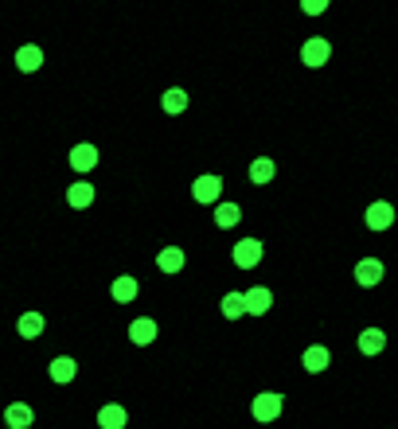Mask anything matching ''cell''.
<instances>
[{
    "label": "cell",
    "instance_id": "ffe728a7",
    "mask_svg": "<svg viewBox=\"0 0 398 429\" xmlns=\"http://www.w3.org/2000/svg\"><path fill=\"white\" fill-rule=\"evenodd\" d=\"M47 371H51L55 383H71L74 378V359L71 356H55L51 363H47Z\"/></svg>",
    "mask_w": 398,
    "mask_h": 429
},
{
    "label": "cell",
    "instance_id": "4fadbf2b",
    "mask_svg": "<svg viewBox=\"0 0 398 429\" xmlns=\"http://www.w3.org/2000/svg\"><path fill=\"white\" fill-rule=\"evenodd\" d=\"M66 200H71V207H90V200H94V184H90V176L74 180L71 192H66Z\"/></svg>",
    "mask_w": 398,
    "mask_h": 429
},
{
    "label": "cell",
    "instance_id": "7402d4cb",
    "mask_svg": "<svg viewBox=\"0 0 398 429\" xmlns=\"http://www.w3.org/2000/svg\"><path fill=\"white\" fill-rule=\"evenodd\" d=\"M250 180H254L258 187H265V184L273 180V160H270V156H258V160H250Z\"/></svg>",
    "mask_w": 398,
    "mask_h": 429
},
{
    "label": "cell",
    "instance_id": "8992f818",
    "mask_svg": "<svg viewBox=\"0 0 398 429\" xmlns=\"http://www.w3.org/2000/svg\"><path fill=\"white\" fill-rule=\"evenodd\" d=\"M355 348H359L363 356H379V351L387 348V336H383V328H363V332L355 336Z\"/></svg>",
    "mask_w": 398,
    "mask_h": 429
},
{
    "label": "cell",
    "instance_id": "8fae6325",
    "mask_svg": "<svg viewBox=\"0 0 398 429\" xmlns=\"http://www.w3.org/2000/svg\"><path fill=\"white\" fill-rule=\"evenodd\" d=\"M98 425H102V429H126V406L106 402V406L98 410Z\"/></svg>",
    "mask_w": 398,
    "mask_h": 429
},
{
    "label": "cell",
    "instance_id": "5b68a950",
    "mask_svg": "<svg viewBox=\"0 0 398 429\" xmlns=\"http://www.w3.org/2000/svg\"><path fill=\"white\" fill-rule=\"evenodd\" d=\"M394 219H398V211L391 207V203H383V200L367 203V211H363V222H367L371 230H387Z\"/></svg>",
    "mask_w": 398,
    "mask_h": 429
},
{
    "label": "cell",
    "instance_id": "603a6c76",
    "mask_svg": "<svg viewBox=\"0 0 398 429\" xmlns=\"http://www.w3.org/2000/svg\"><path fill=\"white\" fill-rule=\"evenodd\" d=\"M332 4V0H301V8H305V12H309V16H320V12H325V8ZM347 8H352V4H347Z\"/></svg>",
    "mask_w": 398,
    "mask_h": 429
},
{
    "label": "cell",
    "instance_id": "7c38bea8",
    "mask_svg": "<svg viewBox=\"0 0 398 429\" xmlns=\"http://www.w3.org/2000/svg\"><path fill=\"white\" fill-rule=\"evenodd\" d=\"M301 363H305V371H325V367H332V356L320 343H309V348L301 351Z\"/></svg>",
    "mask_w": 398,
    "mask_h": 429
},
{
    "label": "cell",
    "instance_id": "44dd1931",
    "mask_svg": "<svg viewBox=\"0 0 398 429\" xmlns=\"http://www.w3.org/2000/svg\"><path fill=\"white\" fill-rule=\"evenodd\" d=\"M16 328H20V336H24V340H36V336L39 332H44V316H39V312H24V316H20V324H16Z\"/></svg>",
    "mask_w": 398,
    "mask_h": 429
},
{
    "label": "cell",
    "instance_id": "277c9868",
    "mask_svg": "<svg viewBox=\"0 0 398 429\" xmlns=\"http://www.w3.org/2000/svg\"><path fill=\"white\" fill-rule=\"evenodd\" d=\"M192 195L199 203H219L223 200V180L219 176H211V172H207V176H195V184H192Z\"/></svg>",
    "mask_w": 398,
    "mask_h": 429
},
{
    "label": "cell",
    "instance_id": "d6986e66",
    "mask_svg": "<svg viewBox=\"0 0 398 429\" xmlns=\"http://www.w3.org/2000/svg\"><path fill=\"white\" fill-rule=\"evenodd\" d=\"M215 222H219V227H238V222H243V211H238L235 203L219 200L215 203Z\"/></svg>",
    "mask_w": 398,
    "mask_h": 429
},
{
    "label": "cell",
    "instance_id": "9a60e30c",
    "mask_svg": "<svg viewBox=\"0 0 398 429\" xmlns=\"http://www.w3.org/2000/svg\"><path fill=\"white\" fill-rule=\"evenodd\" d=\"M219 309H223V316H230V320L246 316V301H243V293H238V289H230V293H223Z\"/></svg>",
    "mask_w": 398,
    "mask_h": 429
},
{
    "label": "cell",
    "instance_id": "ac0fdd59",
    "mask_svg": "<svg viewBox=\"0 0 398 429\" xmlns=\"http://www.w3.org/2000/svg\"><path fill=\"white\" fill-rule=\"evenodd\" d=\"M160 105H164V113H184V110H188V90H180V86L164 90Z\"/></svg>",
    "mask_w": 398,
    "mask_h": 429
},
{
    "label": "cell",
    "instance_id": "52a82bcc",
    "mask_svg": "<svg viewBox=\"0 0 398 429\" xmlns=\"http://www.w3.org/2000/svg\"><path fill=\"white\" fill-rule=\"evenodd\" d=\"M71 164L82 172V176H90V172L98 168V148L94 145H74L71 148Z\"/></svg>",
    "mask_w": 398,
    "mask_h": 429
},
{
    "label": "cell",
    "instance_id": "5bb4252c",
    "mask_svg": "<svg viewBox=\"0 0 398 429\" xmlns=\"http://www.w3.org/2000/svg\"><path fill=\"white\" fill-rule=\"evenodd\" d=\"M16 67L20 71H39L44 67V51H39L36 43H24L20 51H16Z\"/></svg>",
    "mask_w": 398,
    "mask_h": 429
},
{
    "label": "cell",
    "instance_id": "e0dca14e",
    "mask_svg": "<svg viewBox=\"0 0 398 429\" xmlns=\"http://www.w3.org/2000/svg\"><path fill=\"white\" fill-rule=\"evenodd\" d=\"M156 266H160L164 274H176V269L184 266V250H180V246H164V250L156 254Z\"/></svg>",
    "mask_w": 398,
    "mask_h": 429
},
{
    "label": "cell",
    "instance_id": "2e32d148",
    "mask_svg": "<svg viewBox=\"0 0 398 429\" xmlns=\"http://www.w3.org/2000/svg\"><path fill=\"white\" fill-rule=\"evenodd\" d=\"M110 293L118 296V301H133V296L141 293V285H137V277H129V274H118V277H113V285H110Z\"/></svg>",
    "mask_w": 398,
    "mask_h": 429
},
{
    "label": "cell",
    "instance_id": "ba28073f",
    "mask_svg": "<svg viewBox=\"0 0 398 429\" xmlns=\"http://www.w3.org/2000/svg\"><path fill=\"white\" fill-rule=\"evenodd\" d=\"M4 422H8V429H28L36 422V410H31L28 402H12V406L4 410Z\"/></svg>",
    "mask_w": 398,
    "mask_h": 429
},
{
    "label": "cell",
    "instance_id": "30bf717a",
    "mask_svg": "<svg viewBox=\"0 0 398 429\" xmlns=\"http://www.w3.org/2000/svg\"><path fill=\"white\" fill-rule=\"evenodd\" d=\"M243 301H246V312H265L273 304V293H270V285H250L243 293Z\"/></svg>",
    "mask_w": 398,
    "mask_h": 429
},
{
    "label": "cell",
    "instance_id": "7a4b0ae2",
    "mask_svg": "<svg viewBox=\"0 0 398 429\" xmlns=\"http://www.w3.org/2000/svg\"><path fill=\"white\" fill-rule=\"evenodd\" d=\"M230 258H235V266H246V269L258 266V262H262V242H258V238H250V234H243L235 246H230Z\"/></svg>",
    "mask_w": 398,
    "mask_h": 429
},
{
    "label": "cell",
    "instance_id": "6da1fadb",
    "mask_svg": "<svg viewBox=\"0 0 398 429\" xmlns=\"http://www.w3.org/2000/svg\"><path fill=\"white\" fill-rule=\"evenodd\" d=\"M281 394H273V391H262V394H254L250 398V414L258 418V422H277L281 418Z\"/></svg>",
    "mask_w": 398,
    "mask_h": 429
},
{
    "label": "cell",
    "instance_id": "9c48e42d",
    "mask_svg": "<svg viewBox=\"0 0 398 429\" xmlns=\"http://www.w3.org/2000/svg\"><path fill=\"white\" fill-rule=\"evenodd\" d=\"M352 274H355V281H359V285H375L379 277H383V262H379V258H359Z\"/></svg>",
    "mask_w": 398,
    "mask_h": 429
},
{
    "label": "cell",
    "instance_id": "3957f363",
    "mask_svg": "<svg viewBox=\"0 0 398 429\" xmlns=\"http://www.w3.org/2000/svg\"><path fill=\"white\" fill-rule=\"evenodd\" d=\"M328 59H332V43H328V39L312 36V39H305V43H301V63H305V67H325Z\"/></svg>",
    "mask_w": 398,
    "mask_h": 429
}]
</instances>
